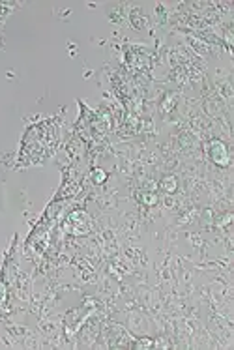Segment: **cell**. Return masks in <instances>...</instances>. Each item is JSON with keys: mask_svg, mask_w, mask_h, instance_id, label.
<instances>
[{"mask_svg": "<svg viewBox=\"0 0 234 350\" xmlns=\"http://www.w3.org/2000/svg\"><path fill=\"white\" fill-rule=\"evenodd\" d=\"M92 178H94V182H96V184H101V182H105V178H107V176H105V172L101 171V169H96Z\"/></svg>", "mask_w": 234, "mask_h": 350, "instance_id": "cell-2", "label": "cell"}, {"mask_svg": "<svg viewBox=\"0 0 234 350\" xmlns=\"http://www.w3.org/2000/svg\"><path fill=\"white\" fill-rule=\"evenodd\" d=\"M210 158H212V161H214L215 165H221V167H227L228 161H230L227 146L223 145V143H219V141H214L212 146H210Z\"/></svg>", "mask_w": 234, "mask_h": 350, "instance_id": "cell-1", "label": "cell"}]
</instances>
